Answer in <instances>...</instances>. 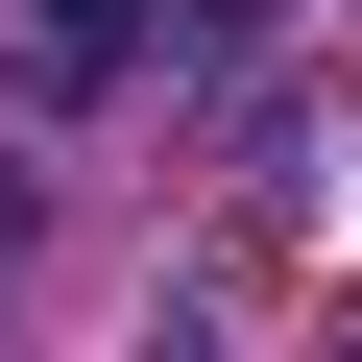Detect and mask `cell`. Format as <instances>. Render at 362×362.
<instances>
[{
    "instance_id": "obj_1",
    "label": "cell",
    "mask_w": 362,
    "mask_h": 362,
    "mask_svg": "<svg viewBox=\"0 0 362 362\" xmlns=\"http://www.w3.org/2000/svg\"><path fill=\"white\" fill-rule=\"evenodd\" d=\"M169 73V0H25V97H121Z\"/></svg>"
}]
</instances>
